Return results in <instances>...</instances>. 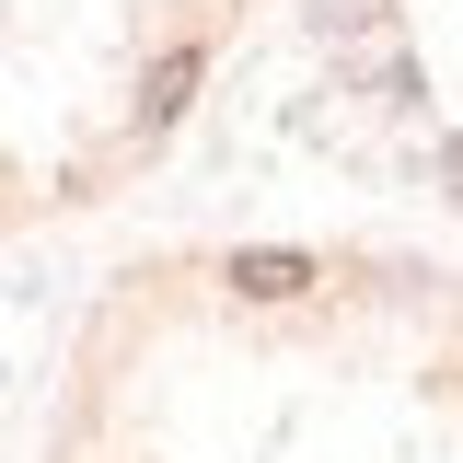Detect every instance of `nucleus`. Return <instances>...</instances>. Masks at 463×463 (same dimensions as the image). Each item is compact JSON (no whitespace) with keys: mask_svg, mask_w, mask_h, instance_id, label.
Here are the masks:
<instances>
[{"mask_svg":"<svg viewBox=\"0 0 463 463\" xmlns=\"http://www.w3.org/2000/svg\"><path fill=\"white\" fill-rule=\"evenodd\" d=\"M70 463H463V279L347 243H221L105 336Z\"/></svg>","mask_w":463,"mask_h":463,"instance_id":"obj_1","label":"nucleus"}]
</instances>
